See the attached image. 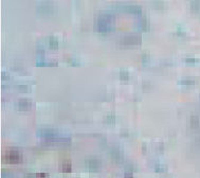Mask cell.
Masks as SVG:
<instances>
[]
</instances>
